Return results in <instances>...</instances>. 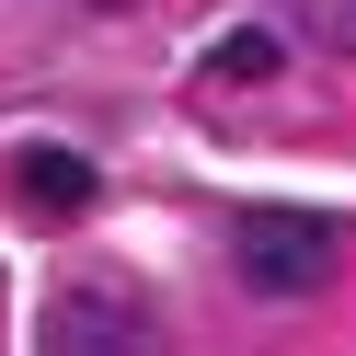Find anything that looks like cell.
Masks as SVG:
<instances>
[{
	"instance_id": "1",
	"label": "cell",
	"mask_w": 356,
	"mask_h": 356,
	"mask_svg": "<svg viewBox=\"0 0 356 356\" xmlns=\"http://www.w3.org/2000/svg\"><path fill=\"white\" fill-rule=\"evenodd\" d=\"M333 218L322 207H241V241H230V264H241V287L253 299H310V287H333Z\"/></svg>"
},
{
	"instance_id": "2",
	"label": "cell",
	"mask_w": 356,
	"mask_h": 356,
	"mask_svg": "<svg viewBox=\"0 0 356 356\" xmlns=\"http://www.w3.org/2000/svg\"><path fill=\"white\" fill-rule=\"evenodd\" d=\"M47 356H161V322H149V299H127V287H58Z\"/></svg>"
},
{
	"instance_id": "3",
	"label": "cell",
	"mask_w": 356,
	"mask_h": 356,
	"mask_svg": "<svg viewBox=\"0 0 356 356\" xmlns=\"http://www.w3.org/2000/svg\"><path fill=\"white\" fill-rule=\"evenodd\" d=\"M12 184H24L35 218H81V207L104 195V172L81 161V149H24V161H12Z\"/></svg>"
},
{
	"instance_id": "4",
	"label": "cell",
	"mask_w": 356,
	"mask_h": 356,
	"mask_svg": "<svg viewBox=\"0 0 356 356\" xmlns=\"http://www.w3.org/2000/svg\"><path fill=\"white\" fill-rule=\"evenodd\" d=\"M207 70H218V81H264V70H276V35H230Z\"/></svg>"
}]
</instances>
